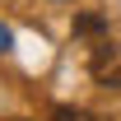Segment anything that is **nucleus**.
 I'll return each mask as SVG.
<instances>
[{
	"mask_svg": "<svg viewBox=\"0 0 121 121\" xmlns=\"http://www.w3.org/2000/svg\"><path fill=\"white\" fill-rule=\"evenodd\" d=\"M75 33H79V37H103V33H107V19L103 14H79L75 19Z\"/></svg>",
	"mask_w": 121,
	"mask_h": 121,
	"instance_id": "2",
	"label": "nucleus"
},
{
	"mask_svg": "<svg viewBox=\"0 0 121 121\" xmlns=\"http://www.w3.org/2000/svg\"><path fill=\"white\" fill-rule=\"evenodd\" d=\"M0 51H9V28H0Z\"/></svg>",
	"mask_w": 121,
	"mask_h": 121,
	"instance_id": "4",
	"label": "nucleus"
},
{
	"mask_svg": "<svg viewBox=\"0 0 121 121\" xmlns=\"http://www.w3.org/2000/svg\"><path fill=\"white\" fill-rule=\"evenodd\" d=\"M89 75H93V84H103V89H121V42L98 37V47L89 51Z\"/></svg>",
	"mask_w": 121,
	"mask_h": 121,
	"instance_id": "1",
	"label": "nucleus"
},
{
	"mask_svg": "<svg viewBox=\"0 0 121 121\" xmlns=\"http://www.w3.org/2000/svg\"><path fill=\"white\" fill-rule=\"evenodd\" d=\"M51 121H98V117L79 112V107H56V112H51Z\"/></svg>",
	"mask_w": 121,
	"mask_h": 121,
	"instance_id": "3",
	"label": "nucleus"
}]
</instances>
